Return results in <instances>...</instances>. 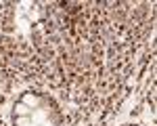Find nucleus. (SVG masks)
<instances>
[{
    "label": "nucleus",
    "instance_id": "obj_1",
    "mask_svg": "<svg viewBox=\"0 0 157 126\" xmlns=\"http://www.w3.org/2000/svg\"><path fill=\"white\" fill-rule=\"evenodd\" d=\"M21 103H25L32 112L29 118L36 126H61V113L57 103L44 93H36V90H25L19 97Z\"/></svg>",
    "mask_w": 157,
    "mask_h": 126
},
{
    "label": "nucleus",
    "instance_id": "obj_2",
    "mask_svg": "<svg viewBox=\"0 0 157 126\" xmlns=\"http://www.w3.org/2000/svg\"><path fill=\"white\" fill-rule=\"evenodd\" d=\"M128 126H132V124H128Z\"/></svg>",
    "mask_w": 157,
    "mask_h": 126
}]
</instances>
